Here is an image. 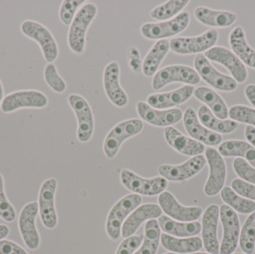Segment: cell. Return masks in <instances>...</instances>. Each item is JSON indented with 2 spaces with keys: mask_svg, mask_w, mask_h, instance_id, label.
<instances>
[{
  "mask_svg": "<svg viewBox=\"0 0 255 254\" xmlns=\"http://www.w3.org/2000/svg\"><path fill=\"white\" fill-rule=\"evenodd\" d=\"M183 122L186 131L191 138L200 142L204 145L216 146L223 143L221 134L214 132L205 128L198 118L197 113L193 107L186 109L183 114Z\"/></svg>",
  "mask_w": 255,
  "mask_h": 254,
  "instance_id": "7402d4cb",
  "label": "cell"
},
{
  "mask_svg": "<svg viewBox=\"0 0 255 254\" xmlns=\"http://www.w3.org/2000/svg\"><path fill=\"white\" fill-rule=\"evenodd\" d=\"M220 37L218 30L210 28L196 37H177L169 41L170 50L177 55L203 54L216 46Z\"/></svg>",
  "mask_w": 255,
  "mask_h": 254,
  "instance_id": "277c9868",
  "label": "cell"
},
{
  "mask_svg": "<svg viewBox=\"0 0 255 254\" xmlns=\"http://www.w3.org/2000/svg\"><path fill=\"white\" fill-rule=\"evenodd\" d=\"M194 86L184 85L169 92L150 94L147 96L146 103L151 107L160 110L175 108L184 104L193 95Z\"/></svg>",
  "mask_w": 255,
  "mask_h": 254,
  "instance_id": "603a6c76",
  "label": "cell"
},
{
  "mask_svg": "<svg viewBox=\"0 0 255 254\" xmlns=\"http://www.w3.org/2000/svg\"><path fill=\"white\" fill-rule=\"evenodd\" d=\"M136 110L138 116L147 123L165 128L172 126L179 122L184 114L178 108L160 110L151 107L145 101H142L136 103Z\"/></svg>",
  "mask_w": 255,
  "mask_h": 254,
  "instance_id": "ffe728a7",
  "label": "cell"
},
{
  "mask_svg": "<svg viewBox=\"0 0 255 254\" xmlns=\"http://www.w3.org/2000/svg\"><path fill=\"white\" fill-rule=\"evenodd\" d=\"M193 95L201 102L206 104V107L217 117L220 119H227L229 116V109L227 104L218 92L211 88L205 86L195 88Z\"/></svg>",
  "mask_w": 255,
  "mask_h": 254,
  "instance_id": "f1b7e54d",
  "label": "cell"
},
{
  "mask_svg": "<svg viewBox=\"0 0 255 254\" xmlns=\"http://www.w3.org/2000/svg\"><path fill=\"white\" fill-rule=\"evenodd\" d=\"M206 164V158L203 155H197L179 165L161 164L157 167V172L167 181H184L199 174Z\"/></svg>",
  "mask_w": 255,
  "mask_h": 254,
  "instance_id": "2e32d148",
  "label": "cell"
},
{
  "mask_svg": "<svg viewBox=\"0 0 255 254\" xmlns=\"http://www.w3.org/2000/svg\"><path fill=\"white\" fill-rule=\"evenodd\" d=\"M0 254H28L22 247L9 240L0 241Z\"/></svg>",
  "mask_w": 255,
  "mask_h": 254,
  "instance_id": "bcb514c9",
  "label": "cell"
},
{
  "mask_svg": "<svg viewBox=\"0 0 255 254\" xmlns=\"http://www.w3.org/2000/svg\"><path fill=\"white\" fill-rule=\"evenodd\" d=\"M38 213V203L32 201L22 207L18 218V228L22 241L31 251L37 250L40 246V234L36 225Z\"/></svg>",
  "mask_w": 255,
  "mask_h": 254,
  "instance_id": "5bb4252c",
  "label": "cell"
},
{
  "mask_svg": "<svg viewBox=\"0 0 255 254\" xmlns=\"http://www.w3.org/2000/svg\"><path fill=\"white\" fill-rule=\"evenodd\" d=\"M160 230L165 234L178 238H187L196 237L202 231V224L200 222H181L173 220L166 216H161L157 219Z\"/></svg>",
  "mask_w": 255,
  "mask_h": 254,
  "instance_id": "83f0119b",
  "label": "cell"
},
{
  "mask_svg": "<svg viewBox=\"0 0 255 254\" xmlns=\"http://www.w3.org/2000/svg\"><path fill=\"white\" fill-rule=\"evenodd\" d=\"M218 152L223 158H242L255 168V148L249 142L226 140L220 145Z\"/></svg>",
  "mask_w": 255,
  "mask_h": 254,
  "instance_id": "4dcf8cb0",
  "label": "cell"
},
{
  "mask_svg": "<svg viewBox=\"0 0 255 254\" xmlns=\"http://www.w3.org/2000/svg\"><path fill=\"white\" fill-rule=\"evenodd\" d=\"M97 13L98 7L94 3H87L76 13L67 34V43L73 53L81 55L85 52L87 32Z\"/></svg>",
  "mask_w": 255,
  "mask_h": 254,
  "instance_id": "6da1fadb",
  "label": "cell"
},
{
  "mask_svg": "<svg viewBox=\"0 0 255 254\" xmlns=\"http://www.w3.org/2000/svg\"><path fill=\"white\" fill-rule=\"evenodd\" d=\"M14 207L7 200L4 192V178L0 173V218L4 222H13L16 219Z\"/></svg>",
  "mask_w": 255,
  "mask_h": 254,
  "instance_id": "60d3db41",
  "label": "cell"
},
{
  "mask_svg": "<svg viewBox=\"0 0 255 254\" xmlns=\"http://www.w3.org/2000/svg\"><path fill=\"white\" fill-rule=\"evenodd\" d=\"M128 62L130 70L133 73H139L142 70V63L141 55L137 48L130 46L128 51Z\"/></svg>",
  "mask_w": 255,
  "mask_h": 254,
  "instance_id": "f6af8a7d",
  "label": "cell"
},
{
  "mask_svg": "<svg viewBox=\"0 0 255 254\" xmlns=\"http://www.w3.org/2000/svg\"><path fill=\"white\" fill-rule=\"evenodd\" d=\"M49 104L46 94L37 89H21L7 94L0 104V110L10 113L21 109H43Z\"/></svg>",
  "mask_w": 255,
  "mask_h": 254,
  "instance_id": "52a82bcc",
  "label": "cell"
},
{
  "mask_svg": "<svg viewBox=\"0 0 255 254\" xmlns=\"http://www.w3.org/2000/svg\"><path fill=\"white\" fill-rule=\"evenodd\" d=\"M198 118L201 123L211 131L217 134H228L234 132L239 127L238 122L232 119H220L217 117L205 105L201 106L198 110Z\"/></svg>",
  "mask_w": 255,
  "mask_h": 254,
  "instance_id": "d6a6232c",
  "label": "cell"
},
{
  "mask_svg": "<svg viewBox=\"0 0 255 254\" xmlns=\"http://www.w3.org/2000/svg\"><path fill=\"white\" fill-rule=\"evenodd\" d=\"M193 64L201 79L214 89L223 92H233L238 88V82L232 76L218 71L204 54L196 55Z\"/></svg>",
  "mask_w": 255,
  "mask_h": 254,
  "instance_id": "30bf717a",
  "label": "cell"
},
{
  "mask_svg": "<svg viewBox=\"0 0 255 254\" xmlns=\"http://www.w3.org/2000/svg\"><path fill=\"white\" fill-rule=\"evenodd\" d=\"M200 82V76L195 69L189 66L175 64L166 66L158 70L153 76L151 86L154 90H159L169 84L181 83L195 86Z\"/></svg>",
  "mask_w": 255,
  "mask_h": 254,
  "instance_id": "ba28073f",
  "label": "cell"
},
{
  "mask_svg": "<svg viewBox=\"0 0 255 254\" xmlns=\"http://www.w3.org/2000/svg\"><path fill=\"white\" fill-rule=\"evenodd\" d=\"M162 246L171 253L190 254L199 252L203 247L202 239L198 237L178 238L169 234H161Z\"/></svg>",
  "mask_w": 255,
  "mask_h": 254,
  "instance_id": "f546056e",
  "label": "cell"
},
{
  "mask_svg": "<svg viewBox=\"0 0 255 254\" xmlns=\"http://www.w3.org/2000/svg\"><path fill=\"white\" fill-rule=\"evenodd\" d=\"M69 105L76 114L77 119L78 140L88 143L92 138L94 132V116L92 108L88 101L82 95L71 93L67 97Z\"/></svg>",
  "mask_w": 255,
  "mask_h": 254,
  "instance_id": "8fae6325",
  "label": "cell"
},
{
  "mask_svg": "<svg viewBox=\"0 0 255 254\" xmlns=\"http://www.w3.org/2000/svg\"><path fill=\"white\" fill-rule=\"evenodd\" d=\"M246 97L248 101L253 104L255 108V85H249L246 86L245 90Z\"/></svg>",
  "mask_w": 255,
  "mask_h": 254,
  "instance_id": "7dc6e473",
  "label": "cell"
},
{
  "mask_svg": "<svg viewBox=\"0 0 255 254\" xmlns=\"http://www.w3.org/2000/svg\"><path fill=\"white\" fill-rule=\"evenodd\" d=\"M245 137L247 141L255 148V128L247 125L245 128Z\"/></svg>",
  "mask_w": 255,
  "mask_h": 254,
  "instance_id": "c3c4849f",
  "label": "cell"
},
{
  "mask_svg": "<svg viewBox=\"0 0 255 254\" xmlns=\"http://www.w3.org/2000/svg\"><path fill=\"white\" fill-rule=\"evenodd\" d=\"M166 143L178 153L185 156L195 157L205 152V145L187 137L172 126L166 127L163 131Z\"/></svg>",
  "mask_w": 255,
  "mask_h": 254,
  "instance_id": "cb8c5ba5",
  "label": "cell"
},
{
  "mask_svg": "<svg viewBox=\"0 0 255 254\" xmlns=\"http://www.w3.org/2000/svg\"><path fill=\"white\" fill-rule=\"evenodd\" d=\"M85 0H64L61 3L59 9V18L64 25L69 26L71 25L76 13L81 6H83ZM81 8V7H80Z\"/></svg>",
  "mask_w": 255,
  "mask_h": 254,
  "instance_id": "ab89813d",
  "label": "cell"
},
{
  "mask_svg": "<svg viewBox=\"0 0 255 254\" xmlns=\"http://www.w3.org/2000/svg\"><path fill=\"white\" fill-rule=\"evenodd\" d=\"M190 19L188 11H182L169 20L142 24L140 33L148 40H167L185 31L190 25Z\"/></svg>",
  "mask_w": 255,
  "mask_h": 254,
  "instance_id": "5b68a950",
  "label": "cell"
},
{
  "mask_svg": "<svg viewBox=\"0 0 255 254\" xmlns=\"http://www.w3.org/2000/svg\"><path fill=\"white\" fill-rule=\"evenodd\" d=\"M231 119L255 128V109L243 104L232 106L229 111Z\"/></svg>",
  "mask_w": 255,
  "mask_h": 254,
  "instance_id": "f35d334b",
  "label": "cell"
},
{
  "mask_svg": "<svg viewBox=\"0 0 255 254\" xmlns=\"http://www.w3.org/2000/svg\"><path fill=\"white\" fill-rule=\"evenodd\" d=\"M190 2V0H169L154 7L150 16L155 20H169L181 13Z\"/></svg>",
  "mask_w": 255,
  "mask_h": 254,
  "instance_id": "d590c367",
  "label": "cell"
},
{
  "mask_svg": "<svg viewBox=\"0 0 255 254\" xmlns=\"http://www.w3.org/2000/svg\"><path fill=\"white\" fill-rule=\"evenodd\" d=\"M58 181L49 178L42 183L39 191L38 209L42 224L45 228L52 230L58 225V215L55 208V193Z\"/></svg>",
  "mask_w": 255,
  "mask_h": 254,
  "instance_id": "9a60e30c",
  "label": "cell"
},
{
  "mask_svg": "<svg viewBox=\"0 0 255 254\" xmlns=\"http://www.w3.org/2000/svg\"><path fill=\"white\" fill-rule=\"evenodd\" d=\"M43 78L49 87L55 93L62 94L67 89V82L58 73L56 65L49 63L43 69Z\"/></svg>",
  "mask_w": 255,
  "mask_h": 254,
  "instance_id": "74e56055",
  "label": "cell"
},
{
  "mask_svg": "<svg viewBox=\"0 0 255 254\" xmlns=\"http://www.w3.org/2000/svg\"><path fill=\"white\" fill-rule=\"evenodd\" d=\"M204 55L210 61L226 67L238 83H244L248 79L249 73L245 64L228 48L215 46L205 52Z\"/></svg>",
  "mask_w": 255,
  "mask_h": 254,
  "instance_id": "e0dca14e",
  "label": "cell"
},
{
  "mask_svg": "<svg viewBox=\"0 0 255 254\" xmlns=\"http://www.w3.org/2000/svg\"><path fill=\"white\" fill-rule=\"evenodd\" d=\"M161 208L158 204H145L136 207L127 218L122 227V237L124 239L132 237L138 228L145 222L158 219L162 216Z\"/></svg>",
  "mask_w": 255,
  "mask_h": 254,
  "instance_id": "d4e9b609",
  "label": "cell"
},
{
  "mask_svg": "<svg viewBox=\"0 0 255 254\" xmlns=\"http://www.w3.org/2000/svg\"><path fill=\"white\" fill-rule=\"evenodd\" d=\"M142 236H132L125 239L120 245L116 254H133L142 243Z\"/></svg>",
  "mask_w": 255,
  "mask_h": 254,
  "instance_id": "ee69618b",
  "label": "cell"
},
{
  "mask_svg": "<svg viewBox=\"0 0 255 254\" xmlns=\"http://www.w3.org/2000/svg\"><path fill=\"white\" fill-rule=\"evenodd\" d=\"M220 219L223 229L220 254H232L239 244L241 230L239 216L233 209L223 204L220 207Z\"/></svg>",
  "mask_w": 255,
  "mask_h": 254,
  "instance_id": "4fadbf2b",
  "label": "cell"
},
{
  "mask_svg": "<svg viewBox=\"0 0 255 254\" xmlns=\"http://www.w3.org/2000/svg\"><path fill=\"white\" fill-rule=\"evenodd\" d=\"M195 18L200 23L212 28H225L236 22L238 15L228 10H218L199 6L194 10Z\"/></svg>",
  "mask_w": 255,
  "mask_h": 254,
  "instance_id": "484cf974",
  "label": "cell"
},
{
  "mask_svg": "<svg viewBox=\"0 0 255 254\" xmlns=\"http://www.w3.org/2000/svg\"><path fill=\"white\" fill-rule=\"evenodd\" d=\"M232 254H242V253H233Z\"/></svg>",
  "mask_w": 255,
  "mask_h": 254,
  "instance_id": "db71d44e",
  "label": "cell"
},
{
  "mask_svg": "<svg viewBox=\"0 0 255 254\" xmlns=\"http://www.w3.org/2000/svg\"><path fill=\"white\" fill-rule=\"evenodd\" d=\"M220 207L211 204L207 207L202 216V240L208 253L220 254V245L218 240V225Z\"/></svg>",
  "mask_w": 255,
  "mask_h": 254,
  "instance_id": "44dd1931",
  "label": "cell"
},
{
  "mask_svg": "<svg viewBox=\"0 0 255 254\" xmlns=\"http://www.w3.org/2000/svg\"><path fill=\"white\" fill-rule=\"evenodd\" d=\"M232 188L238 195L255 202V185L236 178L232 180Z\"/></svg>",
  "mask_w": 255,
  "mask_h": 254,
  "instance_id": "7bdbcfd3",
  "label": "cell"
},
{
  "mask_svg": "<svg viewBox=\"0 0 255 254\" xmlns=\"http://www.w3.org/2000/svg\"><path fill=\"white\" fill-rule=\"evenodd\" d=\"M222 200L237 213L250 215L255 211V202L238 195L230 186H224L220 192Z\"/></svg>",
  "mask_w": 255,
  "mask_h": 254,
  "instance_id": "836d02e7",
  "label": "cell"
},
{
  "mask_svg": "<svg viewBox=\"0 0 255 254\" xmlns=\"http://www.w3.org/2000/svg\"><path fill=\"white\" fill-rule=\"evenodd\" d=\"M205 158L209 167V175L204 186V192L208 197L220 193L227 178V167L224 158L213 147L205 149Z\"/></svg>",
  "mask_w": 255,
  "mask_h": 254,
  "instance_id": "9c48e42d",
  "label": "cell"
},
{
  "mask_svg": "<svg viewBox=\"0 0 255 254\" xmlns=\"http://www.w3.org/2000/svg\"><path fill=\"white\" fill-rule=\"evenodd\" d=\"M142 197L132 193L118 201L109 212L106 222V233L111 240L118 241L122 237V227L129 215L140 205Z\"/></svg>",
  "mask_w": 255,
  "mask_h": 254,
  "instance_id": "3957f363",
  "label": "cell"
},
{
  "mask_svg": "<svg viewBox=\"0 0 255 254\" xmlns=\"http://www.w3.org/2000/svg\"><path fill=\"white\" fill-rule=\"evenodd\" d=\"M157 200L163 213L178 222H196L203 213V209L201 207H186L180 204L175 197L167 191L160 194Z\"/></svg>",
  "mask_w": 255,
  "mask_h": 254,
  "instance_id": "ac0fdd59",
  "label": "cell"
},
{
  "mask_svg": "<svg viewBox=\"0 0 255 254\" xmlns=\"http://www.w3.org/2000/svg\"><path fill=\"white\" fill-rule=\"evenodd\" d=\"M22 34L36 42L47 64L54 63L59 55L58 43L50 30L37 21L27 19L20 25Z\"/></svg>",
  "mask_w": 255,
  "mask_h": 254,
  "instance_id": "7a4b0ae2",
  "label": "cell"
},
{
  "mask_svg": "<svg viewBox=\"0 0 255 254\" xmlns=\"http://www.w3.org/2000/svg\"><path fill=\"white\" fill-rule=\"evenodd\" d=\"M169 49V40H160L154 43L142 61V72L144 76L151 77L157 73Z\"/></svg>",
  "mask_w": 255,
  "mask_h": 254,
  "instance_id": "1f68e13d",
  "label": "cell"
},
{
  "mask_svg": "<svg viewBox=\"0 0 255 254\" xmlns=\"http://www.w3.org/2000/svg\"><path fill=\"white\" fill-rule=\"evenodd\" d=\"M229 41L232 52L238 58L245 66L255 70V50L249 44L243 27L237 26L231 31Z\"/></svg>",
  "mask_w": 255,
  "mask_h": 254,
  "instance_id": "4316f807",
  "label": "cell"
},
{
  "mask_svg": "<svg viewBox=\"0 0 255 254\" xmlns=\"http://www.w3.org/2000/svg\"><path fill=\"white\" fill-rule=\"evenodd\" d=\"M121 67L118 61H112L103 72V88L109 101L118 107L128 104V96L120 82Z\"/></svg>",
  "mask_w": 255,
  "mask_h": 254,
  "instance_id": "d6986e66",
  "label": "cell"
},
{
  "mask_svg": "<svg viewBox=\"0 0 255 254\" xmlns=\"http://www.w3.org/2000/svg\"><path fill=\"white\" fill-rule=\"evenodd\" d=\"M164 254H175V253H171V252H169V253H166Z\"/></svg>",
  "mask_w": 255,
  "mask_h": 254,
  "instance_id": "f5cc1de1",
  "label": "cell"
},
{
  "mask_svg": "<svg viewBox=\"0 0 255 254\" xmlns=\"http://www.w3.org/2000/svg\"><path fill=\"white\" fill-rule=\"evenodd\" d=\"M190 254H212L205 253V252H196V253Z\"/></svg>",
  "mask_w": 255,
  "mask_h": 254,
  "instance_id": "816d5d0a",
  "label": "cell"
},
{
  "mask_svg": "<svg viewBox=\"0 0 255 254\" xmlns=\"http://www.w3.org/2000/svg\"><path fill=\"white\" fill-rule=\"evenodd\" d=\"M10 234V229L5 225H0V241L4 240Z\"/></svg>",
  "mask_w": 255,
  "mask_h": 254,
  "instance_id": "681fc988",
  "label": "cell"
},
{
  "mask_svg": "<svg viewBox=\"0 0 255 254\" xmlns=\"http://www.w3.org/2000/svg\"><path fill=\"white\" fill-rule=\"evenodd\" d=\"M121 183L130 192L145 196H156L164 192L168 182L161 176L152 178H143L130 170H122L121 173Z\"/></svg>",
  "mask_w": 255,
  "mask_h": 254,
  "instance_id": "7c38bea8",
  "label": "cell"
},
{
  "mask_svg": "<svg viewBox=\"0 0 255 254\" xmlns=\"http://www.w3.org/2000/svg\"><path fill=\"white\" fill-rule=\"evenodd\" d=\"M239 245L243 252L253 254L255 250V211L250 214L241 230Z\"/></svg>",
  "mask_w": 255,
  "mask_h": 254,
  "instance_id": "8d00e7d4",
  "label": "cell"
},
{
  "mask_svg": "<svg viewBox=\"0 0 255 254\" xmlns=\"http://www.w3.org/2000/svg\"><path fill=\"white\" fill-rule=\"evenodd\" d=\"M143 129V122L139 119L123 121L115 125L106 136L103 143V152L108 159H113L118 155L124 142L137 135Z\"/></svg>",
  "mask_w": 255,
  "mask_h": 254,
  "instance_id": "8992f818",
  "label": "cell"
},
{
  "mask_svg": "<svg viewBox=\"0 0 255 254\" xmlns=\"http://www.w3.org/2000/svg\"><path fill=\"white\" fill-rule=\"evenodd\" d=\"M233 169L237 175L241 180L255 185V168L242 158H235Z\"/></svg>",
  "mask_w": 255,
  "mask_h": 254,
  "instance_id": "b9f144b4",
  "label": "cell"
},
{
  "mask_svg": "<svg viewBox=\"0 0 255 254\" xmlns=\"http://www.w3.org/2000/svg\"><path fill=\"white\" fill-rule=\"evenodd\" d=\"M4 87H3L2 83H1V80H0V104H1L3 98H4Z\"/></svg>",
  "mask_w": 255,
  "mask_h": 254,
  "instance_id": "f907efd6",
  "label": "cell"
},
{
  "mask_svg": "<svg viewBox=\"0 0 255 254\" xmlns=\"http://www.w3.org/2000/svg\"><path fill=\"white\" fill-rule=\"evenodd\" d=\"M161 237V230L156 219L145 223L144 228L143 242L137 252L133 254H156L158 250Z\"/></svg>",
  "mask_w": 255,
  "mask_h": 254,
  "instance_id": "e575fe53",
  "label": "cell"
}]
</instances>
